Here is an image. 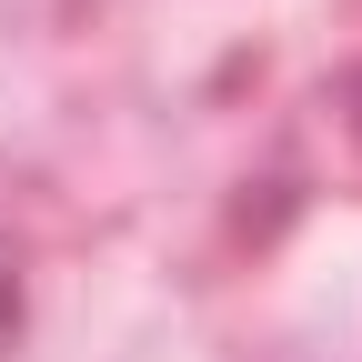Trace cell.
Returning a JSON list of instances; mask_svg holds the SVG:
<instances>
[{"mask_svg":"<svg viewBox=\"0 0 362 362\" xmlns=\"http://www.w3.org/2000/svg\"><path fill=\"white\" fill-rule=\"evenodd\" d=\"M0 322H11V282H0Z\"/></svg>","mask_w":362,"mask_h":362,"instance_id":"cell-1","label":"cell"}]
</instances>
